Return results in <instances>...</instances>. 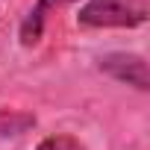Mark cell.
Masks as SVG:
<instances>
[{
  "label": "cell",
  "instance_id": "obj_1",
  "mask_svg": "<svg viewBox=\"0 0 150 150\" xmlns=\"http://www.w3.org/2000/svg\"><path fill=\"white\" fill-rule=\"evenodd\" d=\"M147 21V9L132 3V0H88L80 6L77 24L88 30H132Z\"/></svg>",
  "mask_w": 150,
  "mask_h": 150
},
{
  "label": "cell",
  "instance_id": "obj_2",
  "mask_svg": "<svg viewBox=\"0 0 150 150\" xmlns=\"http://www.w3.org/2000/svg\"><path fill=\"white\" fill-rule=\"evenodd\" d=\"M97 68L112 77L115 83L132 86L135 91H150V74H147V59L141 53H124V50H112L106 56L97 59Z\"/></svg>",
  "mask_w": 150,
  "mask_h": 150
},
{
  "label": "cell",
  "instance_id": "obj_3",
  "mask_svg": "<svg viewBox=\"0 0 150 150\" xmlns=\"http://www.w3.org/2000/svg\"><path fill=\"white\" fill-rule=\"evenodd\" d=\"M68 3H77V0H35V6L24 15L21 30H18L21 44H24V47H35V44L41 41V35H44V21H47V15H50L53 9H59V6H68Z\"/></svg>",
  "mask_w": 150,
  "mask_h": 150
},
{
  "label": "cell",
  "instance_id": "obj_4",
  "mask_svg": "<svg viewBox=\"0 0 150 150\" xmlns=\"http://www.w3.org/2000/svg\"><path fill=\"white\" fill-rule=\"evenodd\" d=\"M35 124L33 115L27 112H15V109H0V138H9V135H21Z\"/></svg>",
  "mask_w": 150,
  "mask_h": 150
},
{
  "label": "cell",
  "instance_id": "obj_5",
  "mask_svg": "<svg viewBox=\"0 0 150 150\" xmlns=\"http://www.w3.org/2000/svg\"><path fill=\"white\" fill-rule=\"evenodd\" d=\"M35 150H86L77 138H74V135H47L44 141H38V147Z\"/></svg>",
  "mask_w": 150,
  "mask_h": 150
}]
</instances>
